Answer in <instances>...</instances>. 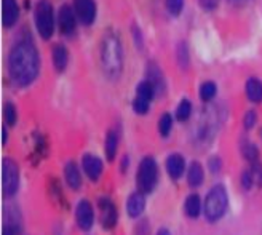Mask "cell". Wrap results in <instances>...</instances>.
I'll use <instances>...</instances> for the list:
<instances>
[{
	"label": "cell",
	"instance_id": "d6986e66",
	"mask_svg": "<svg viewBox=\"0 0 262 235\" xmlns=\"http://www.w3.org/2000/svg\"><path fill=\"white\" fill-rule=\"evenodd\" d=\"M187 182L190 187H196L203 182V168L199 162H193L187 173Z\"/></svg>",
	"mask_w": 262,
	"mask_h": 235
},
{
	"label": "cell",
	"instance_id": "30bf717a",
	"mask_svg": "<svg viewBox=\"0 0 262 235\" xmlns=\"http://www.w3.org/2000/svg\"><path fill=\"white\" fill-rule=\"evenodd\" d=\"M75 11L69 7V5H62L59 8V15H58V21H59V29L64 35H71L75 31Z\"/></svg>",
	"mask_w": 262,
	"mask_h": 235
},
{
	"label": "cell",
	"instance_id": "e0dca14e",
	"mask_svg": "<svg viewBox=\"0 0 262 235\" xmlns=\"http://www.w3.org/2000/svg\"><path fill=\"white\" fill-rule=\"evenodd\" d=\"M246 96L251 102H260L262 101V82L256 77L248 78L246 82Z\"/></svg>",
	"mask_w": 262,
	"mask_h": 235
},
{
	"label": "cell",
	"instance_id": "1f68e13d",
	"mask_svg": "<svg viewBox=\"0 0 262 235\" xmlns=\"http://www.w3.org/2000/svg\"><path fill=\"white\" fill-rule=\"evenodd\" d=\"M242 184L245 189H250L253 186V172H245L242 176Z\"/></svg>",
	"mask_w": 262,
	"mask_h": 235
},
{
	"label": "cell",
	"instance_id": "52a82bcc",
	"mask_svg": "<svg viewBox=\"0 0 262 235\" xmlns=\"http://www.w3.org/2000/svg\"><path fill=\"white\" fill-rule=\"evenodd\" d=\"M74 11L78 21L83 26H90L96 19V2L95 0H74Z\"/></svg>",
	"mask_w": 262,
	"mask_h": 235
},
{
	"label": "cell",
	"instance_id": "d6a6232c",
	"mask_svg": "<svg viewBox=\"0 0 262 235\" xmlns=\"http://www.w3.org/2000/svg\"><path fill=\"white\" fill-rule=\"evenodd\" d=\"M199 4L205 8V10H214L219 4V0H199Z\"/></svg>",
	"mask_w": 262,
	"mask_h": 235
},
{
	"label": "cell",
	"instance_id": "277c9868",
	"mask_svg": "<svg viewBox=\"0 0 262 235\" xmlns=\"http://www.w3.org/2000/svg\"><path fill=\"white\" fill-rule=\"evenodd\" d=\"M157 179H159V168H157V162L152 157H144L139 163L136 182L138 189L141 194H149L155 189Z\"/></svg>",
	"mask_w": 262,
	"mask_h": 235
},
{
	"label": "cell",
	"instance_id": "cb8c5ba5",
	"mask_svg": "<svg viewBox=\"0 0 262 235\" xmlns=\"http://www.w3.org/2000/svg\"><path fill=\"white\" fill-rule=\"evenodd\" d=\"M190 114H192V104H190V101L189 99H182L179 102L178 109H176V119L181 120V122H186L190 117Z\"/></svg>",
	"mask_w": 262,
	"mask_h": 235
},
{
	"label": "cell",
	"instance_id": "f546056e",
	"mask_svg": "<svg viewBox=\"0 0 262 235\" xmlns=\"http://www.w3.org/2000/svg\"><path fill=\"white\" fill-rule=\"evenodd\" d=\"M149 106H150V102L149 101H144V99H139V98H135L133 101V109L136 114H147L149 111Z\"/></svg>",
	"mask_w": 262,
	"mask_h": 235
},
{
	"label": "cell",
	"instance_id": "3957f363",
	"mask_svg": "<svg viewBox=\"0 0 262 235\" xmlns=\"http://www.w3.org/2000/svg\"><path fill=\"white\" fill-rule=\"evenodd\" d=\"M229 206V197H227V190L224 186H214L211 190L208 192L206 200H205V216L209 223H216L222 216L226 215Z\"/></svg>",
	"mask_w": 262,
	"mask_h": 235
},
{
	"label": "cell",
	"instance_id": "e575fe53",
	"mask_svg": "<svg viewBox=\"0 0 262 235\" xmlns=\"http://www.w3.org/2000/svg\"><path fill=\"white\" fill-rule=\"evenodd\" d=\"M230 4H233V5H237V7H242V5H245V4H248L250 0H229Z\"/></svg>",
	"mask_w": 262,
	"mask_h": 235
},
{
	"label": "cell",
	"instance_id": "d4e9b609",
	"mask_svg": "<svg viewBox=\"0 0 262 235\" xmlns=\"http://www.w3.org/2000/svg\"><path fill=\"white\" fill-rule=\"evenodd\" d=\"M216 96V83L214 82H203L200 87V98L208 102Z\"/></svg>",
	"mask_w": 262,
	"mask_h": 235
},
{
	"label": "cell",
	"instance_id": "5bb4252c",
	"mask_svg": "<svg viewBox=\"0 0 262 235\" xmlns=\"http://www.w3.org/2000/svg\"><path fill=\"white\" fill-rule=\"evenodd\" d=\"M144 208H146V199H144V194H141V192L131 194L128 197V202H126L128 215L131 218H138L144 211Z\"/></svg>",
	"mask_w": 262,
	"mask_h": 235
},
{
	"label": "cell",
	"instance_id": "9a60e30c",
	"mask_svg": "<svg viewBox=\"0 0 262 235\" xmlns=\"http://www.w3.org/2000/svg\"><path fill=\"white\" fill-rule=\"evenodd\" d=\"M51 59H53V66L56 71L62 72L66 68H68L69 62V53L66 47L62 44H56L53 45V50H51Z\"/></svg>",
	"mask_w": 262,
	"mask_h": 235
},
{
	"label": "cell",
	"instance_id": "ac0fdd59",
	"mask_svg": "<svg viewBox=\"0 0 262 235\" xmlns=\"http://www.w3.org/2000/svg\"><path fill=\"white\" fill-rule=\"evenodd\" d=\"M147 82L152 83V87L155 88V93H159L160 90L165 88V82H163V77H162V72L159 69V66L154 62H150L147 66Z\"/></svg>",
	"mask_w": 262,
	"mask_h": 235
},
{
	"label": "cell",
	"instance_id": "9c48e42d",
	"mask_svg": "<svg viewBox=\"0 0 262 235\" xmlns=\"http://www.w3.org/2000/svg\"><path fill=\"white\" fill-rule=\"evenodd\" d=\"M99 213H101V224L106 229L115 227L117 221H119V213H117V208L112 203L111 199L104 197L99 200Z\"/></svg>",
	"mask_w": 262,
	"mask_h": 235
},
{
	"label": "cell",
	"instance_id": "603a6c76",
	"mask_svg": "<svg viewBox=\"0 0 262 235\" xmlns=\"http://www.w3.org/2000/svg\"><path fill=\"white\" fill-rule=\"evenodd\" d=\"M176 58H178V62L182 69L189 68V48H187L186 42H179L178 50H176Z\"/></svg>",
	"mask_w": 262,
	"mask_h": 235
},
{
	"label": "cell",
	"instance_id": "ba28073f",
	"mask_svg": "<svg viewBox=\"0 0 262 235\" xmlns=\"http://www.w3.org/2000/svg\"><path fill=\"white\" fill-rule=\"evenodd\" d=\"M75 219L77 224L82 230H90L95 224V213H93V206L88 200L78 202L77 210H75Z\"/></svg>",
	"mask_w": 262,
	"mask_h": 235
},
{
	"label": "cell",
	"instance_id": "836d02e7",
	"mask_svg": "<svg viewBox=\"0 0 262 235\" xmlns=\"http://www.w3.org/2000/svg\"><path fill=\"white\" fill-rule=\"evenodd\" d=\"M4 235H15V229L7 224V226L4 227Z\"/></svg>",
	"mask_w": 262,
	"mask_h": 235
},
{
	"label": "cell",
	"instance_id": "f1b7e54d",
	"mask_svg": "<svg viewBox=\"0 0 262 235\" xmlns=\"http://www.w3.org/2000/svg\"><path fill=\"white\" fill-rule=\"evenodd\" d=\"M182 7H184V0H166V8L174 16L181 15Z\"/></svg>",
	"mask_w": 262,
	"mask_h": 235
},
{
	"label": "cell",
	"instance_id": "4dcf8cb0",
	"mask_svg": "<svg viewBox=\"0 0 262 235\" xmlns=\"http://www.w3.org/2000/svg\"><path fill=\"white\" fill-rule=\"evenodd\" d=\"M256 119H257L256 112L254 111H248L245 114V117H243V125H245V128L246 130H251L254 126V123H256Z\"/></svg>",
	"mask_w": 262,
	"mask_h": 235
},
{
	"label": "cell",
	"instance_id": "44dd1931",
	"mask_svg": "<svg viewBox=\"0 0 262 235\" xmlns=\"http://www.w3.org/2000/svg\"><path fill=\"white\" fill-rule=\"evenodd\" d=\"M184 208H186V215L189 218H199V215L202 211V202H200L199 195H196V194L189 195L187 200H186Z\"/></svg>",
	"mask_w": 262,
	"mask_h": 235
},
{
	"label": "cell",
	"instance_id": "4316f807",
	"mask_svg": "<svg viewBox=\"0 0 262 235\" xmlns=\"http://www.w3.org/2000/svg\"><path fill=\"white\" fill-rule=\"evenodd\" d=\"M242 149H243V155L246 157L248 160H250L251 163H256L257 162V157H259V152H257V149H256V146L253 144V142H250V141H246L245 144L242 146Z\"/></svg>",
	"mask_w": 262,
	"mask_h": 235
},
{
	"label": "cell",
	"instance_id": "8992f818",
	"mask_svg": "<svg viewBox=\"0 0 262 235\" xmlns=\"http://www.w3.org/2000/svg\"><path fill=\"white\" fill-rule=\"evenodd\" d=\"M2 187L5 197H13L19 189V168L11 159L2 162Z\"/></svg>",
	"mask_w": 262,
	"mask_h": 235
},
{
	"label": "cell",
	"instance_id": "7c38bea8",
	"mask_svg": "<svg viewBox=\"0 0 262 235\" xmlns=\"http://www.w3.org/2000/svg\"><path fill=\"white\" fill-rule=\"evenodd\" d=\"M82 165H83V169L86 176L91 179V181H98L101 173H102V162L101 159H98L96 155H90L86 154L82 160Z\"/></svg>",
	"mask_w": 262,
	"mask_h": 235
},
{
	"label": "cell",
	"instance_id": "4fadbf2b",
	"mask_svg": "<svg viewBox=\"0 0 262 235\" xmlns=\"http://www.w3.org/2000/svg\"><path fill=\"white\" fill-rule=\"evenodd\" d=\"M186 169V162L182 159V155L173 154L166 159V172L171 179H179Z\"/></svg>",
	"mask_w": 262,
	"mask_h": 235
},
{
	"label": "cell",
	"instance_id": "8d00e7d4",
	"mask_svg": "<svg viewBox=\"0 0 262 235\" xmlns=\"http://www.w3.org/2000/svg\"><path fill=\"white\" fill-rule=\"evenodd\" d=\"M157 235H171V232H169L168 229H160L159 232H157Z\"/></svg>",
	"mask_w": 262,
	"mask_h": 235
},
{
	"label": "cell",
	"instance_id": "7402d4cb",
	"mask_svg": "<svg viewBox=\"0 0 262 235\" xmlns=\"http://www.w3.org/2000/svg\"><path fill=\"white\" fill-rule=\"evenodd\" d=\"M154 96H155V88L152 87V83L147 80H142L136 88V98L150 102L154 99Z\"/></svg>",
	"mask_w": 262,
	"mask_h": 235
},
{
	"label": "cell",
	"instance_id": "8fae6325",
	"mask_svg": "<svg viewBox=\"0 0 262 235\" xmlns=\"http://www.w3.org/2000/svg\"><path fill=\"white\" fill-rule=\"evenodd\" d=\"M19 18V7L16 0H2V23L5 28H11Z\"/></svg>",
	"mask_w": 262,
	"mask_h": 235
},
{
	"label": "cell",
	"instance_id": "2e32d148",
	"mask_svg": "<svg viewBox=\"0 0 262 235\" xmlns=\"http://www.w3.org/2000/svg\"><path fill=\"white\" fill-rule=\"evenodd\" d=\"M64 179L68 182V186L74 190L80 189L82 187V176L80 172H78V166L74 162L66 163L64 166Z\"/></svg>",
	"mask_w": 262,
	"mask_h": 235
},
{
	"label": "cell",
	"instance_id": "7a4b0ae2",
	"mask_svg": "<svg viewBox=\"0 0 262 235\" xmlns=\"http://www.w3.org/2000/svg\"><path fill=\"white\" fill-rule=\"evenodd\" d=\"M101 66L109 78H119L123 68V48L117 34L106 32L101 40Z\"/></svg>",
	"mask_w": 262,
	"mask_h": 235
},
{
	"label": "cell",
	"instance_id": "6da1fadb",
	"mask_svg": "<svg viewBox=\"0 0 262 235\" xmlns=\"http://www.w3.org/2000/svg\"><path fill=\"white\" fill-rule=\"evenodd\" d=\"M40 71V56L31 40H19L8 55V75L16 87L31 85Z\"/></svg>",
	"mask_w": 262,
	"mask_h": 235
},
{
	"label": "cell",
	"instance_id": "d590c367",
	"mask_svg": "<svg viewBox=\"0 0 262 235\" xmlns=\"http://www.w3.org/2000/svg\"><path fill=\"white\" fill-rule=\"evenodd\" d=\"M7 136H8V135H7V128H4V130H2V142H4V144H7V139H8Z\"/></svg>",
	"mask_w": 262,
	"mask_h": 235
},
{
	"label": "cell",
	"instance_id": "484cf974",
	"mask_svg": "<svg viewBox=\"0 0 262 235\" xmlns=\"http://www.w3.org/2000/svg\"><path fill=\"white\" fill-rule=\"evenodd\" d=\"M173 128V119L169 114H163L160 117V122H159V130H160V135L162 136H168L169 132H171Z\"/></svg>",
	"mask_w": 262,
	"mask_h": 235
},
{
	"label": "cell",
	"instance_id": "5b68a950",
	"mask_svg": "<svg viewBox=\"0 0 262 235\" xmlns=\"http://www.w3.org/2000/svg\"><path fill=\"white\" fill-rule=\"evenodd\" d=\"M35 28L43 38H50L55 31L53 7L48 0H38L35 5Z\"/></svg>",
	"mask_w": 262,
	"mask_h": 235
},
{
	"label": "cell",
	"instance_id": "ffe728a7",
	"mask_svg": "<svg viewBox=\"0 0 262 235\" xmlns=\"http://www.w3.org/2000/svg\"><path fill=\"white\" fill-rule=\"evenodd\" d=\"M117 149H119V135H117L114 130H111L106 136V144H104V151H106V155L111 162L115 159Z\"/></svg>",
	"mask_w": 262,
	"mask_h": 235
},
{
	"label": "cell",
	"instance_id": "83f0119b",
	"mask_svg": "<svg viewBox=\"0 0 262 235\" xmlns=\"http://www.w3.org/2000/svg\"><path fill=\"white\" fill-rule=\"evenodd\" d=\"M4 117H5V122L7 125H15L18 120V114H16V108L13 106L11 102H7L4 106Z\"/></svg>",
	"mask_w": 262,
	"mask_h": 235
}]
</instances>
